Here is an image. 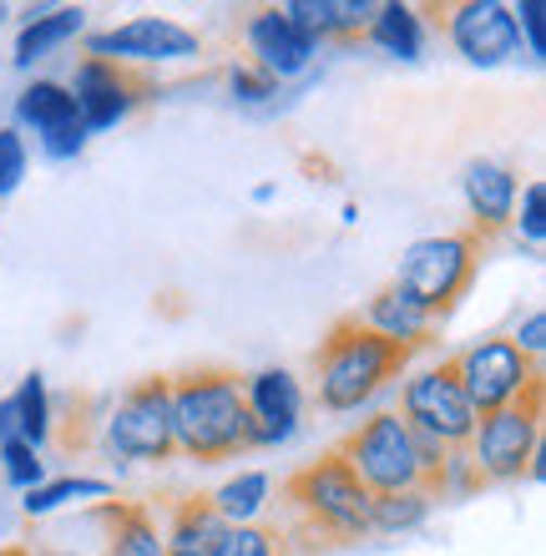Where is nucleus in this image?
<instances>
[{
    "instance_id": "nucleus-24",
    "label": "nucleus",
    "mask_w": 546,
    "mask_h": 556,
    "mask_svg": "<svg viewBox=\"0 0 546 556\" xmlns=\"http://www.w3.org/2000/svg\"><path fill=\"white\" fill-rule=\"evenodd\" d=\"M207 556H304L294 536L283 531V521H249V527H228L218 546Z\"/></svg>"
},
{
    "instance_id": "nucleus-22",
    "label": "nucleus",
    "mask_w": 546,
    "mask_h": 556,
    "mask_svg": "<svg viewBox=\"0 0 546 556\" xmlns=\"http://www.w3.org/2000/svg\"><path fill=\"white\" fill-rule=\"evenodd\" d=\"M365 36L380 46V51L399 56V61H415V56H420V46H426L415 5H399V0H390V5H374V15H369Z\"/></svg>"
},
{
    "instance_id": "nucleus-18",
    "label": "nucleus",
    "mask_w": 546,
    "mask_h": 556,
    "mask_svg": "<svg viewBox=\"0 0 546 556\" xmlns=\"http://www.w3.org/2000/svg\"><path fill=\"white\" fill-rule=\"evenodd\" d=\"M279 11L289 15L304 36H314V41L325 46V41H355V36H365L374 5H369V0H289Z\"/></svg>"
},
{
    "instance_id": "nucleus-6",
    "label": "nucleus",
    "mask_w": 546,
    "mask_h": 556,
    "mask_svg": "<svg viewBox=\"0 0 546 556\" xmlns=\"http://www.w3.org/2000/svg\"><path fill=\"white\" fill-rule=\"evenodd\" d=\"M344 466L355 470V481L365 485L369 496H399V491H420V460H415V435L410 425L399 420L395 410L369 415L359 430L334 445ZM426 496V491H420Z\"/></svg>"
},
{
    "instance_id": "nucleus-14",
    "label": "nucleus",
    "mask_w": 546,
    "mask_h": 556,
    "mask_svg": "<svg viewBox=\"0 0 546 556\" xmlns=\"http://www.w3.org/2000/svg\"><path fill=\"white\" fill-rule=\"evenodd\" d=\"M249 51L258 72L283 81V76L309 72V61L319 56V41L304 36L279 5H268V11H253V21H249Z\"/></svg>"
},
{
    "instance_id": "nucleus-15",
    "label": "nucleus",
    "mask_w": 546,
    "mask_h": 556,
    "mask_svg": "<svg viewBox=\"0 0 546 556\" xmlns=\"http://www.w3.org/2000/svg\"><path fill=\"white\" fill-rule=\"evenodd\" d=\"M460 188H466V207H471V233L486 243V238L506 233L511 223H517V173L506 167V162H471L466 177H460Z\"/></svg>"
},
{
    "instance_id": "nucleus-26",
    "label": "nucleus",
    "mask_w": 546,
    "mask_h": 556,
    "mask_svg": "<svg viewBox=\"0 0 546 556\" xmlns=\"http://www.w3.org/2000/svg\"><path fill=\"white\" fill-rule=\"evenodd\" d=\"M435 501L420 491H399V496H369V536L374 531H410L430 516Z\"/></svg>"
},
{
    "instance_id": "nucleus-4",
    "label": "nucleus",
    "mask_w": 546,
    "mask_h": 556,
    "mask_svg": "<svg viewBox=\"0 0 546 556\" xmlns=\"http://www.w3.org/2000/svg\"><path fill=\"white\" fill-rule=\"evenodd\" d=\"M481 258H486V243L471 228L420 238V243H410V249L399 253L395 289L410 293L435 324H445L460 308V299L471 293L475 274H481Z\"/></svg>"
},
{
    "instance_id": "nucleus-1",
    "label": "nucleus",
    "mask_w": 546,
    "mask_h": 556,
    "mask_svg": "<svg viewBox=\"0 0 546 556\" xmlns=\"http://www.w3.org/2000/svg\"><path fill=\"white\" fill-rule=\"evenodd\" d=\"M173 400V445L198 466H223L258 445V420L243 400V375L223 365H198L167 375Z\"/></svg>"
},
{
    "instance_id": "nucleus-32",
    "label": "nucleus",
    "mask_w": 546,
    "mask_h": 556,
    "mask_svg": "<svg viewBox=\"0 0 546 556\" xmlns=\"http://www.w3.org/2000/svg\"><path fill=\"white\" fill-rule=\"evenodd\" d=\"M511 15H517V36H526V51H532V61L546 56V26H542V0H521V5H511Z\"/></svg>"
},
{
    "instance_id": "nucleus-8",
    "label": "nucleus",
    "mask_w": 546,
    "mask_h": 556,
    "mask_svg": "<svg viewBox=\"0 0 546 556\" xmlns=\"http://www.w3.org/2000/svg\"><path fill=\"white\" fill-rule=\"evenodd\" d=\"M106 445L122 460H142V466H167L178 445H173V400H167V375L137 380L117 400V410L106 415Z\"/></svg>"
},
{
    "instance_id": "nucleus-5",
    "label": "nucleus",
    "mask_w": 546,
    "mask_h": 556,
    "mask_svg": "<svg viewBox=\"0 0 546 556\" xmlns=\"http://www.w3.org/2000/svg\"><path fill=\"white\" fill-rule=\"evenodd\" d=\"M542 410H546V380L526 384L511 405L491 410L475 420L471 435V466L486 481H521L532 466V451L542 445Z\"/></svg>"
},
{
    "instance_id": "nucleus-13",
    "label": "nucleus",
    "mask_w": 546,
    "mask_h": 556,
    "mask_svg": "<svg viewBox=\"0 0 546 556\" xmlns=\"http://www.w3.org/2000/svg\"><path fill=\"white\" fill-rule=\"evenodd\" d=\"M15 117L26 122V127H36L46 157H76L87 147V127H81L72 91L61 87V81H30L15 97Z\"/></svg>"
},
{
    "instance_id": "nucleus-35",
    "label": "nucleus",
    "mask_w": 546,
    "mask_h": 556,
    "mask_svg": "<svg viewBox=\"0 0 546 556\" xmlns=\"http://www.w3.org/2000/svg\"><path fill=\"white\" fill-rule=\"evenodd\" d=\"M167 556H198V552H167Z\"/></svg>"
},
{
    "instance_id": "nucleus-36",
    "label": "nucleus",
    "mask_w": 546,
    "mask_h": 556,
    "mask_svg": "<svg viewBox=\"0 0 546 556\" xmlns=\"http://www.w3.org/2000/svg\"><path fill=\"white\" fill-rule=\"evenodd\" d=\"M5 15H11V11H5V5H0V21H5Z\"/></svg>"
},
{
    "instance_id": "nucleus-20",
    "label": "nucleus",
    "mask_w": 546,
    "mask_h": 556,
    "mask_svg": "<svg viewBox=\"0 0 546 556\" xmlns=\"http://www.w3.org/2000/svg\"><path fill=\"white\" fill-rule=\"evenodd\" d=\"M223 516L213 511V501L198 491V496H182V501H173V521H167V552H198V556H207L213 546H218V536H223Z\"/></svg>"
},
{
    "instance_id": "nucleus-3",
    "label": "nucleus",
    "mask_w": 546,
    "mask_h": 556,
    "mask_svg": "<svg viewBox=\"0 0 546 556\" xmlns=\"http://www.w3.org/2000/svg\"><path fill=\"white\" fill-rule=\"evenodd\" d=\"M283 531L294 536L299 552H329L369 536V491L355 481L334 451L299 466L283 481Z\"/></svg>"
},
{
    "instance_id": "nucleus-7",
    "label": "nucleus",
    "mask_w": 546,
    "mask_h": 556,
    "mask_svg": "<svg viewBox=\"0 0 546 556\" xmlns=\"http://www.w3.org/2000/svg\"><path fill=\"white\" fill-rule=\"evenodd\" d=\"M399 420L410 425L415 435L435 440L445 451H471V435H475V410L466 390H460V375H456V359H441L435 369H420L405 380L399 390Z\"/></svg>"
},
{
    "instance_id": "nucleus-34",
    "label": "nucleus",
    "mask_w": 546,
    "mask_h": 556,
    "mask_svg": "<svg viewBox=\"0 0 546 556\" xmlns=\"http://www.w3.org/2000/svg\"><path fill=\"white\" fill-rule=\"evenodd\" d=\"M0 440H15V405L0 400Z\"/></svg>"
},
{
    "instance_id": "nucleus-17",
    "label": "nucleus",
    "mask_w": 546,
    "mask_h": 556,
    "mask_svg": "<svg viewBox=\"0 0 546 556\" xmlns=\"http://www.w3.org/2000/svg\"><path fill=\"white\" fill-rule=\"evenodd\" d=\"M97 521L106 527V556H167L148 501H102Z\"/></svg>"
},
{
    "instance_id": "nucleus-12",
    "label": "nucleus",
    "mask_w": 546,
    "mask_h": 556,
    "mask_svg": "<svg viewBox=\"0 0 546 556\" xmlns=\"http://www.w3.org/2000/svg\"><path fill=\"white\" fill-rule=\"evenodd\" d=\"M203 51L198 30L163 21V15H142L117 30H102L87 41V56L97 61H122V66H152V61H188Z\"/></svg>"
},
{
    "instance_id": "nucleus-9",
    "label": "nucleus",
    "mask_w": 546,
    "mask_h": 556,
    "mask_svg": "<svg viewBox=\"0 0 546 556\" xmlns=\"http://www.w3.org/2000/svg\"><path fill=\"white\" fill-rule=\"evenodd\" d=\"M450 359H456L460 390H466V400H471L475 420H481V415H491V410H501V405H511L526 384L542 380V365H536V359H526V354H521L506 334L475 339L471 350L450 354Z\"/></svg>"
},
{
    "instance_id": "nucleus-28",
    "label": "nucleus",
    "mask_w": 546,
    "mask_h": 556,
    "mask_svg": "<svg viewBox=\"0 0 546 556\" xmlns=\"http://www.w3.org/2000/svg\"><path fill=\"white\" fill-rule=\"evenodd\" d=\"M0 476L11 485H26V491H36L46 476L41 466V451H30L26 440H0Z\"/></svg>"
},
{
    "instance_id": "nucleus-29",
    "label": "nucleus",
    "mask_w": 546,
    "mask_h": 556,
    "mask_svg": "<svg viewBox=\"0 0 546 556\" xmlns=\"http://www.w3.org/2000/svg\"><path fill=\"white\" fill-rule=\"evenodd\" d=\"M26 177V137L15 127H0V198H11Z\"/></svg>"
},
{
    "instance_id": "nucleus-31",
    "label": "nucleus",
    "mask_w": 546,
    "mask_h": 556,
    "mask_svg": "<svg viewBox=\"0 0 546 556\" xmlns=\"http://www.w3.org/2000/svg\"><path fill=\"white\" fill-rule=\"evenodd\" d=\"M228 87H233L238 102H268V97H279V81L268 72H258V66H233Z\"/></svg>"
},
{
    "instance_id": "nucleus-27",
    "label": "nucleus",
    "mask_w": 546,
    "mask_h": 556,
    "mask_svg": "<svg viewBox=\"0 0 546 556\" xmlns=\"http://www.w3.org/2000/svg\"><path fill=\"white\" fill-rule=\"evenodd\" d=\"M106 491H112V485L97 481V476H61V481H51V485L41 481L36 491H26V516H46L76 496H106Z\"/></svg>"
},
{
    "instance_id": "nucleus-2",
    "label": "nucleus",
    "mask_w": 546,
    "mask_h": 556,
    "mask_svg": "<svg viewBox=\"0 0 546 556\" xmlns=\"http://www.w3.org/2000/svg\"><path fill=\"white\" fill-rule=\"evenodd\" d=\"M426 344H405V339H384L369 324H359V314L334 319L319 350H314V400L329 415H350L359 405L380 395L390 380H399L410 359Z\"/></svg>"
},
{
    "instance_id": "nucleus-11",
    "label": "nucleus",
    "mask_w": 546,
    "mask_h": 556,
    "mask_svg": "<svg viewBox=\"0 0 546 556\" xmlns=\"http://www.w3.org/2000/svg\"><path fill=\"white\" fill-rule=\"evenodd\" d=\"M435 15H441V30L450 36V46L471 66H501L521 51L517 15L501 0H466V5H445Z\"/></svg>"
},
{
    "instance_id": "nucleus-19",
    "label": "nucleus",
    "mask_w": 546,
    "mask_h": 556,
    "mask_svg": "<svg viewBox=\"0 0 546 556\" xmlns=\"http://www.w3.org/2000/svg\"><path fill=\"white\" fill-rule=\"evenodd\" d=\"M359 324H369V329L384 339H405V344H430V334H435V319L415 304L410 293H399L395 283H384V289L369 299Z\"/></svg>"
},
{
    "instance_id": "nucleus-16",
    "label": "nucleus",
    "mask_w": 546,
    "mask_h": 556,
    "mask_svg": "<svg viewBox=\"0 0 546 556\" xmlns=\"http://www.w3.org/2000/svg\"><path fill=\"white\" fill-rule=\"evenodd\" d=\"M243 400H249L253 420H258V445H279L294 435L299 425V380L289 369H258L243 380Z\"/></svg>"
},
{
    "instance_id": "nucleus-23",
    "label": "nucleus",
    "mask_w": 546,
    "mask_h": 556,
    "mask_svg": "<svg viewBox=\"0 0 546 556\" xmlns=\"http://www.w3.org/2000/svg\"><path fill=\"white\" fill-rule=\"evenodd\" d=\"M207 501H213V511L223 516V527H249L268 506V476L264 470H243V476H233L228 485H218Z\"/></svg>"
},
{
    "instance_id": "nucleus-21",
    "label": "nucleus",
    "mask_w": 546,
    "mask_h": 556,
    "mask_svg": "<svg viewBox=\"0 0 546 556\" xmlns=\"http://www.w3.org/2000/svg\"><path fill=\"white\" fill-rule=\"evenodd\" d=\"M81 21L87 15L76 11V5H61V11H46L36 21H26L21 36H15V66H36L41 56H51L56 46H66L81 30Z\"/></svg>"
},
{
    "instance_id": "nucleus-10",
    "label": "nucleus",
    "mask_w": 546,
    "mask_h": 556,
    "mask_svg": "<svg viewBox=\"0 0 546 556\" xmlns=\"http://www.w3.org/2000/svg\"><path fill=\"white\" fill-rule=\"evenodd\" d=\"M66 91H72L76 117H81V127H87V137H91V132L117 127L122 117H132L137 106L152 97V81L137 72V66L87 56L81 66H76V81Z\"/></svg>"
},
{
    "instance_id": "nucleus-33",
    "label": "nucleus",
    "mask_w": 546,
    "mask_h": 556,
    "mask_svg": "<svg viewBox=\"0 0 546 556\" xmlns=\"http://www.w3.org/2000/svg\"><path fill=\"white\" fill-rule=\"evenodd\" d=\"M511 344H517L526 359H542V344H546V314H542V308H536V314H526V324L511 334Z\"/></svg>"
},
{
    "instance_id": "nucleus-25",
    "label": "nucleus",
    "mask_w": 546,
    "mask_h": 556,
    "mask_svg": "<svg viewBox=\"0 0 546 556\" xmlns=\"http://www.w3.org/2000/svg\"><path fill=\"white\" fill-rule=\"evenodd\" d=\"M11 405H15V440H26L30 451H41L51 440V400H46L41 375H26L21 390L11 395Z\"/></svg>"
},
{
    "instance_id": "nucleus-30",
    "label": "nucleus",
    "mask_w": 546,
    "mask_h": 556,
    "mask_svg": "<svg viewBox=\"0 0 546 556\" xmlns=\"http://www.w3.org/2000/svg\"><path fill=\"white\" fill-rule=\"evenodd\" d=\"M521 238L532 243V249H542L546 243V188L542 182H526L521 188Z\"/></svg>"
}]
</instances>
